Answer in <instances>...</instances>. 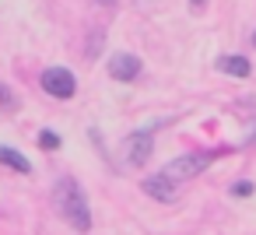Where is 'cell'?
Masks as SVG:
<instances>
[{"instance_id":"cell-10","label":"cell","mask_w":256,"mask_h":235,"mask_svg":"<svg viewBox=\"0 0 256 235\" xmlns=\"http://www.w3.org/2000/svg\"><path fill=\"white\" fill-rule=\"evenodd\" d=\"M0 109H8V112H11V109H18V102L11 98V92H8L4 84H0Z\"/></svg>"},{"instance_id":"cell-2","label":"cell","mask_w":256,"mask_h":235,"mask_svg":"<svg viewBox=\"0 0 256 235\" xmlns=\"http://www.w3.org/2000/svg\"><path fill=\"white\" fill-rule=\"evenodd\" d=\"M218 154H221V151H204V154H200V151H193V154L172 158V162H168V165H165L162 172H165V176H168V179H172V182L179 186V182H186V179L200 176V172H204V168H207V165H210V162H214Z\"/></svg>"},{"instance_id":"cell-14","label":"cell","mask_w":256,"mask_h":235,"mask_svg":"<svg viewBox=\"0 0 256 235\" xmlns=\"http://www.w3.org/2000/svg\"><path fill=\"white\" fill-rule=\"evenodd\" d=\"M249 144H256V130H252V134H249Z\"/></svg>"},{"instance_id":"cell-13","label":"cell","mask_w":256,"mask_h":235,"mask_svg":"<svg viewBox=\"0 0 256 235\" xmlns=\"http://www.w3.org/2000/svg\"><path fill=\"white\" fill-rule=\"evenodd\" d=\"M98 4H102V8H112V4H116V0H98Z\"/></svg>"},{"instance_id":"cell-15","label":"cell","mask_w":256,"mask_h":235,"mask_svg":"<svg viewBox=\"0 0 256 235\" xmlns=\"http://www.w3.org/2000/svg\"><path fill=\"white\" fill-rule=\"evenodd\" d=\"M252 46H256V36H252Z\"/></svg>"},{"instance_id":"cell-1","label":"cell","mask_w":256,"mask_h":235,"mask_svg":"<svg viewBox=\"0 0 256 235\" xmlns=\"http://www.w3.org/2000/svg\"><path fill=\"white\" fill-rule=\"evenodd\" d=\"M53 200H56L60 218H64L74 232H92L88 196H84V190L78 186V179H60V182H56V190H53Z\"/></svg>"},{"instance_id":"cell-11","label":"cell","mask_w":256,"mask_h":235,"mask_svg":"<svg viewBox=\"0 0 256 235\" xmlns=\"http://www.w3.org/2000/svg\"><path fill=\"white\" fill-rule=\"evenodd\" d=\"M232 193H235V196H249V193H252V182H235Z\"/></svg>"},{"instance_id":"cell-8","label":"cell","mask_w":256,"mask_h":235,"mask_svg":"<svg viewBox=\"0 0 256 235\" xmlns=\"http://www.w3.org/2000/svg\"><path fill=\"white\" fill-rule=\"evenodd\" d=\"M218 70H224V74H232V78H249L252 74V67H249V60L246 56H221L218 60Z\"/></svg>"},{"instance_id":"cell-5","label":"cell","mask_w":256,"mask_h":235,"mask_svg":"<svg viewBox=\"0 0 256 235\" xmlns=\"http://www.w3.org/2000/svg\"><path fill=\"white\" fill-rule=\"evenodd\" d=\"M140 186H144V193H148V196H154V200H162V204H172V200L179 196V186H176V182H172L165 172H154V176H148Z\"/></svg>"},{"instance_id":"cell-7","label":"cell","mask_w":256,"mask_h":235,"mask_svg":"<svg viewBox=\"0 0 256 235\" xmlns=\"http://www.w3.org/2000/svg\"><path fill=\"white\" fill-rule=\"evenodd\" d=\"M0 165H4V168H14V172H22V176L32 172V162H28L18 148H8V144H0Z\"/></svg>"},{"instance_id":"cell-9","label":"cell","mask_w":256,"mask_h":235,"mask_svg":"<svg viewBox=\"0 0 256 235\" xmlns=\"http://www.w3.org/2000/svg\"><path fill=\"white\" fill-rule=\"evenodd\" d=\"M39 148H42V151H56V148H60V137H56L53 130H42V134H39Z\"/></svg>"},{"instance_id":"cell-6","label":"cell","mask_w":256,"mask_h":235,"mask_svg":"<svg viewBox=\"0 0 256 235\" xmlns=\"http://www.w3.org/2000/svg\"><path fill=\"white\" fill-rule=\"evenodd\" d=\"M140 70H144V64H140L134 53H116V56L109 60V74H112L116 81H137Z\"/></svg>"},{"instance_id":"cell-12","label":"cell","mask_w":256,"mask_h":235,"mask_svg":"<svg viewBox=\"0 0 256 235\" xmlns=\"http://www.w3.org/2000/svg\"><path fill=\"white\" fill-rule=\"evenodd\" d=\"M204 4H207V0H190V8H193V11H200Z\"/></svg>"},{"instance_id":"cell-4","label":"cell","mask_w":256,"mask_h":235,"mask_svg":"<svg viewBox=\"0 0 256 235\" xmlns=\"http://www.w3.org/2000/svg\"><path fill=\"white\" fill-rule=\"evenodd\" d=\"M154 151V130H134L126 140H123V158L126 165H144Z\"/></svg>"},{"instance_id":"cell-3","label":"cell","mask_w":256,"mask_h":235,"mask_svg":"<svg viewBox=\"0 0 256 235\" xmlns=\"http://www.w3.org/2000/svg\"><path fill=\"white\" fill-rule=\"evenodd\" d=\"M42 92L53 95V98H74L78 92V81L67 67H46L42 70Z\"/></svg>"}]
</instances>
